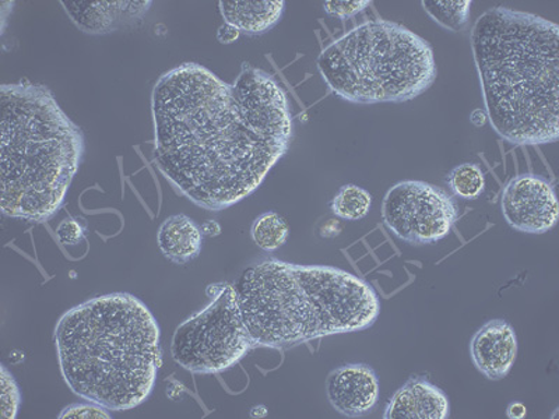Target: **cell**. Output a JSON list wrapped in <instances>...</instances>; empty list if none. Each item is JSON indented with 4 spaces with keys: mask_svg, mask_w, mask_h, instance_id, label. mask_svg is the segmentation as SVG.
<instances>
[{
    "mask_svg": "<svg viewBox=\"0 0 559 419\" xmlns=\"http://www.w3.org/2000/svg\"><path fill=\"white\" fill-rule=\"evenodd\" d=\"M152 113L154 166L207 212L258 191L294 136L286 89L247 62L233 83L194 62L168 70L153 88Z\"/></svg>",
    "mask_w": 559,
    "mask_h": 419,
    "instance_id": "obj_1",
    "label": "cell"
},
{
    "mask_svg": "<svg viewBox=\"0 0 559 419\" xmlns=\"http://www.w3.org/2000/svg\"><path fill=\"white\" fill-rule=\"evenodd\" d=\"M474 63L487 121L513 146L559 139V26L537 14L492 8L474 23Z\"/></svg>",
    "mask_w": 559,
    "mask_h": 419,
    "instance_id": "obj_2",
    "label": "cell"
},
{
    "mask_svg": "<svg viewBox=\"0 0 559 419\" xmlns=\"http://www.w3.org/2000/svg\"><path fill=\"white\" fill-rule=\"evenodd\" d=\"M70 391L109 411L147 400L163 366L157 319L128 292L99 296L69 309L53 333Z\"/></svg>",
    "mask_w": 559,
    "mask_h": 419,
    "instance_id": "obj_3",
    "label": "cell"
},
{
    "mask_svg": "<svg viewBox=\"0 0 559 419\" xmlns=\"http://www.w3.org/2000/svg\"><path fill=\"white\" fill-rule=\"evenodd\" d=\"M254 348L289 349L372 327L381 299L366 279L332 266L264 259L234 286Z\"/></svg>",
    "mask_w": 559,
    "mask_h": 419,
    "instance_id": "obj_4",
    "label": "cell"
},
{
    "mask_svg": "<svg viewBox=\"0 0 559 419\" xmlns=\"http://www.w3.org/2000/svg\"><path fill=\"white\" fill-rule=\"evenodd\" d=\"M0 208L44 224L57 216L82 166L84 134L51 89L28 80L0 87Z\"/></svg>",
    "mask_w": 559,
    "mask_h": 419,
    "instance_id": "obj_5",
    "label": "cell"
},
{
    "mask_svg": "<svg viewBox=\"0 0 559 419\" xmlns=\"http://www.w3.org/2000/svg\"><path fill=\"white\" fill-rule=\"evenodd\" d=\"M317 68L334 96L358 105L423 96L438 76L431 45L389 20H368L319 53Z\"/></svg>",
    "mask_w": 559,
    "mask_h": 419,
    "instance_id": "obj_6",
    "label": "cell"
},
{
    "mask_svg": "<svg viewBox=\"0 0 559 419\" xmlns=\"http://www.w3.org/2000/svg\"><path fill=\"white\" fill-rule=\"evenodd\" d=\"M206 294L209 306L179 324L171 342L174 361L194 375L226 372L254 349L236 287L212 284Z\"/></svg>",
    "mask_w": 559,
    "mask_h": 419,
    "instance_id": "obj_7",
    "label": "cell"
},
{
    "mask_svg": "<svg viewBox=\"0 0 559 419\" xmlns=\"http://www.w3.org/2000/svg\"><path fill=\"white\" fill-rule=\"evenodd\" d=\"M459 207L445 189L424 181L394 183L384 194L382 219L394 237L423 247L445 239L459 222Z\"/></svg>",
    "mask_w": 559,
    "mask_h": 419,
    "instance_id": "obj_8",
    "label": "cell"
},
{
    "mask_svg": "<svg viewBox=\"0 0 559 419\" xmlns=\"http://www.w3.org/2000/svg\"><path fill=\"white\" fill-rule=\"evenodd\" d=\"M501 210L509 226L534 236L551 231L559 219L556 189L536 173L518 175L506 184Z\"/></svg>",
    "mask_w": 559,
    "mask_h": 419,
    "instance_id": "obj_9",
    "label": "cell"
},
{
    "mask_svg": "<svg viewBox=\"0 0 559 419\" xmlns=\"http://www.w3.org/2000/svg\"><path fill=\"white\" fill-rule=\"evenodd\" d=\"M329 403L347 418L367 416L381 394L377 372L367 363H347L331 372L326 381Z\"/></svg>",
    "mask_w": 559,
    "mask_h": 419,
    "instance_id": "obj_10",
    "label": "cell"
},
{
    "mask_svg": "<svg viewBox=\"0 0 559 419\" xmlns=\"http://www.w3.org/2000/svg\"><path fill=\"white\" fill-rule=\"evenodd\" d=\"M518 348V336L512 324L493 319L474 333L471 342L472 361L488 381H502L515 366Z\"/></svg>",
    "mask_w": 559,
    "mask_h": 419,
    "instance_id": "obj_11",
    "label": "cell"
},
{
    "mask_svg": "<svg viewBox=\"0 0 559 419\" xmlns=\"http://www.w3.org/2000/svg\"><path fill=\"white\" fill-rule=\"evenodd\" d=\"M62 7L83 33L103 35L142 22L153 2L150 0H115V2H67Z\"/></svg>",
    "mask_w": 559,
    "mask_h": 419,
    "instance_id": "obj_12",
    "label": "cell"
},
{
    "mask_svg": "<svg viewBox=\"0 0 559 419\" xmlns=\"http://www.w3.org/2000/svg\"><path fill=\"white\" fill-rule=\"evenodd\" d=\"M451 402L447 393L427 378L412 376L397 388L384 408V419H448Z\"/></svg>",
    "mask_w": 559,
    "mask_h": 419,
    "instance_id": "obj_13",
    "label": "cell"
},
{
    "mask_svg": "<svg viewBox=\"0 0 559 419\" xmlns=\"http://www.w3.org/2000/svg\"><path fill=\"white\" fill-rule=\"evenodd\" d=\"M224 22L239 33L262 35L271 32L282 20L284 0H222L218 3Z\"/></svg>",
    "mask_w": 559,
    "mask_h": 419,
    "instance_id": "obj_14",
    "label": "cell"
},
{
    "mask_svg": "<svg viewBox=\"0 0 559 419\" xmlns=\"http://www.w3.org/2000/svg\"><path fill=\"white\" fill-rule=\"evenodd\" d=\"M202 227L185 214H175L159 226L157 244L167 261L185 266L201 254L203 247Z\"/></svg>",
    "mask_w": 559,
    "mask_h": 419,
    "instance_id": "obj_15",
    "label": "cell"
},
{
    "mask_svg": "<svg viewBox=\"0 0 559 419\" xmlns=\"http://www.w3.org/2000/svg\"><path fill=\"white\" fill-rule=\"evenodd\" d=\"M421 7L439 26L459 33L471 17V0H424Z\"/></svg>",
    "mask_w": 559,
    "mask_h": 419,
    "instance_id": "obj_16",
    "label": "cell"
},
{
    "mask_svg": "<svg viewBox=\"0 0 559 419\" xmlns=\"http://www.w3.org/2000/svg\"><path fill=\"white\" fill-rule=\"evenodd\" d=\"M372 207V194L358 184H344L333 197L332 212L344 222H359Z\"/></svg>",
    "mask_w": 559,
    "mask_h": 419,
    "instance_id": "obj_17",
    "label": "cell"
},
{
    "mask_svg": "<svg viewBox=\"0 0 559 419\" xmlns=\"http://www.w3.org/2000/svg\"><path fill=\"white\" fill-rule=\"evenodd\" d=\"M288 236V224L276 212L263 213L252 224L251 237L263 252H276L287 242Z\"/></svg>",
    "mask_w": 559,
    "mask_h": 419,
    "instance_id": "obj_18",
    "label": "cell"
},
{
    "mask_svg": "<svg viewBox=\"0 0 559 419\" xmlns=\"http://www.w3.org/2000/svg\"><path fill=\"white\" fill-rule=\"evenodd\" d=\"M447 181L454 196L463 201H476L486 191V175L477 164L464 163L454 167Z\"/></svg>",
    "mask_w": 559,
    "mask_h": 419,
    "instance_id": "obj_19",
    "label": "cell"
},
{
    "mask_svg": "<svg viewBox=\"0 0 559 419\" xmlns=\"http://www.w3.org/2000/svg\"><path fill=\"white\" fill-rule=\"evenodd\" d=\"M20 404H22V393L17 383L7 366H2V418H16Z\"/></svg>",
    "mask_w": 559,
    "mask_h": 419,
    "instance_id": "obj_20",
    "label": "cell"
},
{
    "mask_svg": "<svg viewBox=\"0 0 559 419\" xmlns=\"http://www.w3.org/2000/svg\"><path fill=\"white\" fill-rule=\"evenodd\" d=\"M369 4V0H331L323 3V10L331 17L348 20L364 12Z\"/></svg>",
    "mask_w": 559,
    "mask_h": 419,
    "instance_id": "obj_21",
    "label": "cell"
},
{
    "mask_svg": "<svg viewBox=\"0 0 559 419\" xmlns=\"http://www.w3.org/2000/svg\"><path fill=\"white\" fill-rule=\"evenodd\" d=\"M61 419H111L112 416L109 414L108 408L99 406V404L87 402L72 404V406L64 407L62 412L59 414Z\"/></svg>",
    "mask_w": 559,
    "mask_h": 419,
    "instance_id": "obj_22",
    "label": "cell"
},
{
    "mask_svg": "<svg viewBox=\"0 0 559 419\" xmlns=\"http://www.w3.org/2000/svg\"><path fill=\"white\" fill-rule=\"evenodd\" d=\"M86 228L82 226L79 219L67 218L59 224L57 228V237L59 242L67 244V247H76L84 239Z\"/></svg>",
    "mask_w": 559,
    "mask_h": 419,
    "instance_id": "obj_23",
    "label": "cell"
},
{
    "mask_svg": "<svg viewBox=\"0 0 559 419\" xmlns=\"http://www.w3.org/2000/svg\"><path fill=\"white\" fill-rule=\"evenodd\" d=\"M239 35H241V33H239L236 27L224 23L223 26L218 28L217 39L219 43L228 45L238 41Z\"/></svg>",
    "mask_w": 559,
    "mask_h": 419,
    "instance_id": "obj_24",
    "label": "cell"
},
{
    "mask_svg": "<svg viewBox=\"0 0 559 419\" xmlns=\"http://www.w3.org/2000/svg\"><path fill=\"white\" fill-rule=\"evenodd\" d=\"M507 416L509 419H523L527 416V408L521 402H513L509 404Z\"/></svg>",
    "mask_w": 559,
    "mask_h": 419,
    "instance_id": "obj_25",
    "label": "cell"
},
{
    "mask_svg": "<svg viewBox=\"0 0 559 419\" xmlns=\"http://www.w3.org/2000/svg\"><path fill=\"white\" fill-rule=\"evenodd\" d=\"M203 236L213 238L218 237L222 234V226L214 219H209V222L204 223L202 226Z\"/></svg>",
    "mask_w": 559,
    "mask_h": 419,
    "instance_id": "obj_26",
    "label": "cell"
},
{
    "mask_svg": "<svg viewBox=\"0 0 559 419\" xmlns=\"http://www.w3.org/2000/svg\"><path fill=\"white\" fill-rule=\"evenodd\" d=\"M267 416V408L264 406L253 407L251 410V417L253 418H263Z\"/></svg>",
    "mask_w": 559,
    "mask_h": 419,
    "instance_id": "obj_27",
    "label": "cell"
}]
</instances>
